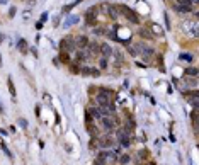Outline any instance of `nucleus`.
I'll return each instance as SVG.
<instances>
[{
	"label": "nucleus",
	"mask_w": 199,
	"mask_h": 165,
	"mask_svg": "<svg viewBox=\"0 0 199 165\" xmlns=\"http://www.w3.org/2000/svg\"><path fill=\"white\" fill-rule=\"evenodd\" d=\"M97 10H99L97 7H90V9H87V12H85V17H87V24H94V22H96V19H97Z\"/></svg>",
	"instance_id": "8"
},
{
	"label": "nucleus",
	"mask_w": 199,
	"mask_h": 165,
	"mask_svg": "<svg viewBox=\"0 0 199 165\" xmlns=\"http://www.w3.org/2000/svg\"><path fill=\"white\" fill-rule=\"evenodd\" d=\"M172 7H174V10H175V12H179V14H189V12L192 10V7H185V5H177V4H174Z\"/></svg>",
	"instance_id": "15"
},
{
	"label": "nucleus",
	"mask_w": 199,
	"mask_h": 165,
	"mask_svg": "<svg viewBox=\"0 0 199 165\" xmlns=\"http://www.w3.org/2000/svg\"><path fill=\"white\" fill-rule=\"evenodd\" d=\"M89 114H92V117H96V119H101V117H102L99 107H89Z\"/></svg>",
	"instance_id": "22"
},
{
	"label": "nucleus",
	"mask_w": 199,
	"mask_h": 165,
	"mask_svg": "<svg viewBox=\"0 0 199 165\" xmlns=\"http://www.w3.org/2000/svg\"><path fill=\"white\" fill-rule=\"evenodd\" d=\"M101 53L104 55L102 58H109V56L112 55V48H111L107 43H102V44H101Z\"/></svg>",
	"instance_id": "13"
},
{
	"label": "nucleus",
	"mask_w": 199,
	"mask_h": 165,
	"mask_svg": "<svg viewBox=\"0 0 199 165\" xmlns=\"http://www.w3.org/2000/svg\"><path fill=\"white\" fill-rule=\"evenodd\" d=\"M17 48H19L21 53H26V51H27V41H26V39H21L19 44H17Z\"/></svg>",
	"instance_id": "23"
},
{
	"label": "nucleus",
	"mask_w": 199,
	"mask_h": 165,
	"mask_svg": "<svg viewBox=\"0 0 199 165\" xmlns=\"http://www.w3.org/2000/svg\"><path fill=\"white\" fill-rule=\"evenodd\" d=\"M87 60V53H83L82 49H78L77 51V55H75V62L77 63H82V62H85Z\"/></svg>",
	"instance_id": "21"
},
{
	"label": "nucleus",
	"mask_w": 199,
	"mask_h": 165,
	"mask_svg": "<svg viewBox=\"0 0 199 165\" xmlns=\"http://www.w3.org/2000/svg\"><path fill=\"white\" fill-rule=\"evenodd\" d=\"M126 136H130V133L124 130L123 126L116 130V141H121V140H123V138H126Z\"/></svg>",
	"instance_id": "16"
},
{
	"label": "nucleus",
	"mask_w": 199,
	"mask_h": 165,
	"mask_svg": "<svg viewBox=\"0 0 199 165\" xmlns=\"http://www.w3.org/2000/svg\"><path fill=\"white\" fill-rule=\"evenodd\" d=\"M112 53H114V58L117 62H123V53H119V51H112Z\"/></svg>",
	"instance_id": "34"
},
{
	"label": "nucleus",
	"mask_w": 199,
	"mask_h": 165,
	"mask_svg": "<svg viewBox=\"0 0 199 165\" xmlns=\"http://www.w3.org/2000/svg\"><path fill=\"white\" fill-rule=\"evenodd\" d=\"M117 10H119V12H121L130 22H133V24H140V17H138V14L135 12V10H131L130 7H126V5H117Z\"/></svg>",
	"instance_id": "1"
},
{
	"label": "nucleus",
	"mask_w": 199,
	"mask_h": 165,
	"mask_svg": "<svg viewBox=\"0 0 199 165\" xmlns=\"http://www.w3.org/2000/svg\"><path fill=\"white\" fill-rule=\"evenodd\" d=\"M165 22H167V29H170V17L165 14Z\"/></svg>",
	"instance_id": "38"
},
{
	"label": "nucleus",
	"mask_w": 199,
	"mask_h": 165,
	"mask_svg": "<svg viewBox=\"0 0 199 165\" xmlns=\"http://www.w3.org/2000/svg\"><path fill=\"white\" fill-rule=\"evenodd\" d=\"M116 143H117L116 140L107 136V135H106V136H97V145H99L101 150H109V148H112Z\"/></svg>",
	"instance_id": "3"
},
{
	"label": "nucleus",
	"mask_w": 199,
	"mask_h": 165,
	"mask_svg": "<svg viewBox=\"0 0 199 165\" xmlns=\"http://www.w3.org/2000/svg\"><path fill=\"white\" fill-rule=\"evenodd\" d=\"M87 48H89V51H90V53H87V58L101 55V44H99V43H96V41H89Z\"/></svg>",
	"instance_id": "7"
},
{
	"label": "nucleus",
	"mask_w": 199,
	"mask_h": 165,
	"mask_svg": "<svg viewBox=\"0 0 199 165\" xmlns=\"http://www.w3.org/2000/svg\"><path fill=\"white\" fill-rule=\"evenodd\" d=\"M77 22H78V15H68V17H67V21L63 22V28L68 29L70 26H73V24H77Z\"/></svg>",
	"instance_id": "14"
},
{
	"label": "nucleus",
	"mask_w": 199,
	"mask_h": 165,
	"mask_svg": "<svg viewBox=\"0 0 199 165\" xmlns=\"http://www.w3.org/2000/svg\"><path fill=\"white\" fill-rule=\"evenodd\" d=\"M80 2H82V0H75L73 4H70V5H67V7H63V12H65V14H67V12H70V10H72V9L75 7L77 4H80Z\"/></svg>",
	"instance_id": "28"
},
{
	"label": "nucleus",
	"mask_w": 199,
	"mask_h": 165,
	"mask_svg": "<svg viewBox=\"0 0 199 165\" xmlns=\"http://www.w3.org/2000/svg\"><path fill=\"white\" fill-rule=\"evenodd\" d=\"M80 73H82V75H92V77L101 75V72L97 68H92V67H83V68H80Z\"/></svg>",
	"instance_id": "10"
},
{
	"label": "nucleus",
	"mask_w": 199,
	"mask_h": 165,
	"mask_svg": "<svg viewBox=\"0 0 199 165\" xmlns=\"http://www.w3.org/2000/svg\"><path fill=\"white\" fill-rule=\"evenodd\" d=\"M48 15H49V14H48V12H44V14H43V15H41V22H43V24H44V22L48 21Z\"/></svg>",
	"instance_id": "37"
},
{
	"label": "nucleus",
	"mask_w": 199,
	"mask_h": 165,
	"mask_svg": "<svg viewBox=\"0 0 199 165\" xmlns=\"http://www.w3.org/2000/svg\"><path fill=\"white\" fill-rule=\"evenodd\" d=\"M146 48H148V44H146V43H145L143 39H141V41H138L136 44H135V48H133V49L136 51V55H138V53H143V51H145Z\"/></svg>",
	"instance_id": "17"
},
{
	"label": "nucleus",
	"mask_w": 199,
	"mask_h": 165,
	"mask_svg": "<svg viewBox=\"0 0 199 165\" xmlns=\"http://www.w3.org/2000/svg\"><path fill=\"white\" fill-rule=\"evenodd\" d=\"M75 44H77V48L78 49H83V48H87V44H89V38L87 36H78V38H75Z\"/></svg>",
	"instance_id": "9"
},
{
	"label": "nucleus",
	"mask_w": 199,
	"mask_h": 165,
	"mask_svg": "<svg viewBox=\"0 0 199 165\" xmlns=\"http://www.w3.org/2000/svg\"><path fill=\"white\" fill-rule=\"evenodd\" d=\"M177 5H185V7H192V2L191 0H175Z\"/></svg>",
	"instance_id": "29"
},
{
	"label": "nucleus",
	"mask_w": 199,
	"mask_h": 165,
	"mask_svg": "<svg viewBox=\"0 0 199 165\" xmlns=\"http://www.w3.org/2000/svg\"><path fill=\"white\" fill-rule=\"evenodd\" d=\"M60 62L62 63H70V56H68L67 51H62V53H60Z\"/></svg>",
	"instance_id": "25"
},
{
	"label": "nucleus",
	"mask_w": 199,
	"mask_h": 165,
	"mask_svg": "<svg viewBox=\"0 0 199 165\" xmlns=\"http://www.w3.org/2000/svg\"><path fill=\"white\" fill-rule=\"evenodd\" d=\"M101 124H102V128L106 133H109V131L114 130V126H116V123H114V119L111 116H102L101 117Z\"/></svg>",
	"instance_id": "6"
},
{
	"label": "nucleus",
	"mask_w": 199,
	"mask_h": 165,
	"mask_svg": "<svg viewBox=\"0 0 199 165\" xmlns=\"http://www.w3.org/2000/svg\"><path fill=\"white\" fill-rule=\"evenodd\" d=\"M104 10H107L109 12V15H111V19H114L116 21L117 17H119V10H117V7L116 5H104Z\"/></svg>",
	"instance_id": "11"
},
{
	"label": "nucleus",
	"mask_w": 199,
	"mask_h": 165,
	"mask_svg": "<svg viewBox=\"0 0 199 165\" xmlns=\"http://www.w3.org/2000/svg\"><path fill=\"white\" fill-rule=\"evenodd\" d=\"M111 90H107V89H99V92H97V96H96V99H97V102L101 104H109L111 102Z\"/></svg>",
	"instance_id": "5"
},
{
	"label": "nucleus",
	"mask_w": 199,
	"mask_h": 165,
	"mask_svg": "<svg viewBox=\"0 0 199 165\" xmlns=\"http://www.w3.org/2000/svg\"><path fill=\"white\" fill-rule=\"evenodd\" d=\"M185 75H191V77H198V68L196 67H189L185 70Z\"/></svg>",
	"instance_id": "26"
},
{
	"label": "nucleus",
	"mask_w": 199,
	"mask_h": 165,
	"mask_svg": "<svg viewBox=\"0 0 199 165\" xmlns=\"http://www.w3.org/2000/svg\"><path fill=\"white\" fill-rule=\"evenodd\" d=\"M117 162H119V165H128L131 162V157L128 153H121V155L117 157Z\"/></svg>",
	"instance_id": "18"
},
{
	"label": "nucleus",
	"mask_w": 199,
	"mask_h": 165,
	"mask_svg": "<svg viewBox=\"0 0 199 165\" xmlns=\"http://www.w3.org/2000/svg\"><path fill=\"white\" fill-rule=\"evenodd\" d=\"M60 48H62V51H67V53L73 51V49L77 48L75 38H72V36H65V38L62 39V44H60Z\"/></svg>",
	"instance_id": "4"
},
{
	"label": "nucleus",
	"mask_w": 199,
	"mask_h": 165,
	"mask_svg": "<svg viewBox=\"0 0 199 165\" xmlns=\"http://www.w3.org/2000/svg\"><path fill=\"white\" fill-rule=\"evenodd\" d=\"M0 4H7V0H0Z\"/></svg>",
	"instance_id": "42"
},
{
	"label": "nucleus",
	"mask_w": 199,
	"mask_h": 165,
	"mask_svg": "<svg viewBox=\"0 0 199 165\" xmlns=\"http://www.w3.org/2000/svg\"><path fill=\"white\" fill-rule=\"evenodd\" d=\"M14 14H15V7H10V10H9V15H10V17H14Z\"/></svg>",
	"instance_id": "39"
},
{
	"label": "nucleus",
	"mask_w": 199,
	"mask_h": 165,
	"mask_svg": "<svg viewBox=\"0 0 199 165\" xmlns=\"http://www.w3.org/2000/svg\"><path fill=\"white\" fill-rule=\"evenodd\" d=\"M80 65H72V73H80Z\"/></svg>",
	"instance_id": "35"
},
{
	"label": "nucleus",
	"mask_w": 199,
	"mask_h": 165,
	"mask_svg": "<svg viewBox=\"0 0 199 165\" xmlns=\"http://www.w3.org/2000/svg\"><path fill=\"white\" fill-rule=\"evenodd\" d=\"M94 34H97V36L106 34V31H102V28H96V29H94Z\"/></svg>",
	"instance_id": "36"
},
{
	"label": "nucleus",
	"mask_w": 199,
	"mask_h": 165,
	"mask_svg": "<svg viewBox=\"0 0 199 165\" xmlns=\"http://www.w3.org/2000/svg\"><path fill=\"white\" fill-rule=\"evenodd\" d=\"M107 162H106V158L102 157V155H97L96 158H94V165H106Z\"/></svg>",
	"instance_id": "24"
},
{
	"label": "nucleus",
	"mask_w": 199,
	"mask_h": 165,
	"mask_svg": "<svg viewBox=\"0 0 199 165\" xmlns=\"http://www.w3.org/2000/svg\"><path fill=\"white\" fill-rule=\"evenodd\" d=\"M179 58H180V60H182V62H192V55L191 53H180V56H179Z\"/></svg>",
	"instance_id": "27"
},
{
	"label": "nucleus",
	"mask_w": 199,
	"mask_h": 165,
	"mask_svg": "<svg viewBox=\"0 0 199 165\" xmlns=\"http://www.w3.org/2000/svg\"><path fill=\"white\" fill-rule=\"evenodd\" d=\"M4 41V34H0V43Z\"/></svg>",
	"instance_id": "41"
},
{
	"label": "nucleus",
	"mask_w": 199,
	"mask_h": 165,
	"mask_svg": "<svg viewBox=\"0 0 199 165\" xmlns=\"http://www.w3.org/2000/svg\"><path fill=\"white\" fill-rule=\"evenodd\" d=\"M185 96H187V101L194 106V109H198V90H192V92L187 90V94H185Z\"/></svg>",
	"instance_id": "12"
},
{
	"label": "nucleus",
	"mask_w": 199,
	"mask_h": 165,
	"mask_svg": "<svg viewBox=\"0 0 199 165\" xmlns=\"http://www.w3.org/2000/svg\"><path fill=\"white\" fill-rule=\"evenodd\" d=\"M182 29H184V33L187 36H192V38H196L198 36V21L196 19H189L187 22H182Z\"/></svg>",
	"instance_id": "2"
},
{
	"label": "nucleus",
	"mask_w": 199,
	"mask_h": 165,
	"mask_svg": "<svg viewBox=\"0 0 199 165\" xmlns=\"http://www.w3.org/2000/svg\"><path fill=\"white\" fill-rule=\"evenodd\" d=\"M36 29H38V31H39V29H43V22H41V21L36 22Z\"/></svg>",
	"instance_id": "40"
},
{
	"label": "nucleus",
	"mask_w": 199,
	"mask_h": 165,
	"mask_svg": "<svg viewBox=\"0 0 199 165\" xmlns=\"http://www.w3.org/2000/svg\"><path fill=\"white\" fill-rule=\"evenodd\" d=\"M151 29H153V33H151V34H162V33H164L162 28H160L158 24H151Z\"/></svg>",
	"instance_id": "31"
},
{
	"label": "nucleus",
	"mask_w": 199,
	"mask_h": 165,
	"mask_svg": "<svg viewBox=\"0 0 199 165\" xmlns=\"http://www.w3.org/2000/svg\"><path fill=\"white\" fill-rule=\"evenodd\" d=\"M119 145H121V146H124V148H128V146H130V145H131V140H130V136L123 138V140L119 141Z\"/></svg>",
	"instance_id": "30"
},
{
	"label": "nucleus",
	"mask_w": 199,
	"mask_h": 165,
	"mask_svg": "<svg viewBox=\"0 0 199 165\" xmlns=\"http://www.w3.org/2000/svg\"><path fill=\"white\" fill-rule=\"evenodd\" d=\"M107 68V58H101V70Z\"/></svg>",
	"instance_id": "33"
},
{
	"label": "nucleus",
	"mask_w": 199,
	"mask_h": 165,
	"mask_svg": "<svg viewBox=\"0 0 199 165\" xmlns=\"http://www.w3.org/2000/svg\"><path fill=\"white\" fill-rule=\"evenodd\" d=\"M7 83H9V92H10V97L12 99H17V92H15V87H14V82H12V78L9 77V80H7Z\"/></svg>",
	"instance_id": "19"
},
{
	"label": "nucleus",
	"mask_w": 199,
	"mask_h": 165,
	"mask_svg": "<svg viewBox=\"0 0 199 165\" xmlns=\"http://www.w3.org/2000/svg\"><path fill=\"white\" fill-rule=\"evenodd\" d=\"M0 67H2V55H0Z\"/></svg>",
	"instance_id": "43"
},
{
	"label": "nucleus",
	"mask_w": 199,
	"mask_h": 165,
	"mask_svg": "<svg viewBox=\"0 0 199 165\" xmlns=\"http://www.w3.org/2000/svg\"><path fill=\"white\" fill-rule=\"evenodd\" d=\"M138 34L141 36L143 39H145V38H146V39H151V38H153V34H151V31H150V29H145V28L140 29V31H138Z\"/></svg>",
	"instance_id": "20"
},
{
	"label": "nucleus",
	"mask_w": 199,
	"mask_h": 165,
	"mask_svg": "<svg viewBox=\"0 0 199 165\" xmlns=\"http://www.w3.org/2000/svg\"><path fill=\"white\" fill-rule=\"evenodd\" d=\"M17 124H19V126H21L22 130H26V128H27V119H19V121H17Z\"/></svg>",
	"instance_id": "32"
},
{
	"label": "nucleus",
	"mask_w": 199,
	"mask_h": 165,
	"mask_svg": "<svg viewBox=\"0 0 199 165\" xmlns=\"http://www.w3.org/2000/svg\"><path fill=\"white\" fill-rule=\"evenodd\" d=\"M148 165H155V164H153V162H150V164H148Z\"/></svg>",
	"instance_id": "44"
}]
</instances>
